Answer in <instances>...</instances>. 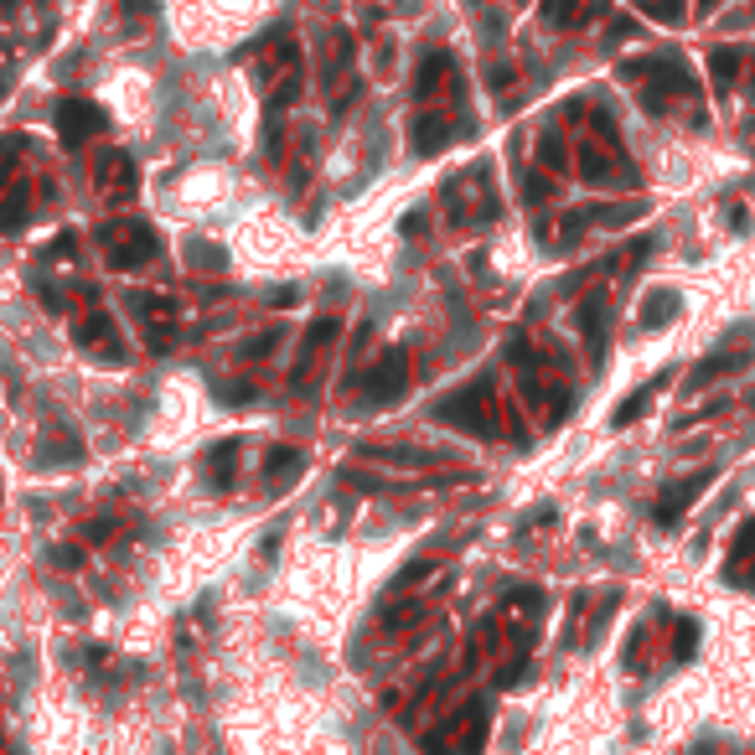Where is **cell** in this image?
I'll list each match as a JSON object with an SVG mask.
<instances>
[{
    "label": "cell",
    "instance_id": "6da1fadb",
    "mask_svg": "<svg viewBox=\"0 0 755 755\" xmlns=\"http://www.w3.org/2000/svg\"><path fill=\"white\" fill-rule=\"evenodd\" d=\"M99 238H104V259H109V269H140V264H150V259L161 254L156 228H145L140 218L109 223Z\"/></svg>",
    "mask_w": 755,
    "mask_h": 755
},
{
    "label": "cell",
    "instance_id": "7a4b0ae2",
    "mask_svg": "<svg viewBox=\"0 0 755 755\" xmlns=\"http://www.w3.org/2000/svg\"><path fill=\"white\" fill-rule=\"evenodd\" d=\"M435 419H445V425H461V430H476V435H497L492 425V388L476 383V388H461V394H450Z\"/></svg>",
    "mask_w": 755,
    "mask_h": 755
},
{
    "label": "cell",
    "instance_id": "3957f363",
    "mask_svg": "<svg viewBox=\"0 0 755 755\" xmlns=\"http://www.w3.org/2000/svg\"><path fill=\"white\" fill-rule=\"evenodd\" d=\"M404 388H409V357H404V352H388L378 368L368 373V383H362V399L383 409V404L404 399Z\"/></svg>",
    "mask_w": 755,
    "mask_h": 755
},
{
    "label": "cell",
    "instance_id": "277c9868",
    "mask_svg": "<svg viewBox=\"0 0 755 755\" xmlns=\"http://www.w3.org/2000/svg\"><path fill=\"white\" fill-rule=\"evenodd\" d=\"M714 466H704V471H693V476H683L678 481V487H668V492H662V502H657V523L662 528H673L678 518H683V512L693 507V497H704L709 487H714Z\"/></svg>",
    "mask_w": 755,
    "mask_h": 755
},
{
    "label": "cell",
    "instance_id": "5b68a950",
    "mask_svg": "<svg viewBox=\"0 0 755 755\" xmlns=\"http://www.w3.org/2000/svg\"><path fill=\"white\" fill-rule=\"evenodd\" d=\"M130 311L145 321V337H150V347H166L171 342V321H176V300L171 295H130Z\"/></svg>",
    "mask_w": 755,
    "mask_h": 755
},
{
    "label": "cell",
    "instance_id": "8992f818",
    "mask_svg": "<svg viewBox=\"0 0 755 755\" xmlns=\"http://www.w3.org/2000/svg\"><path fill=\"white\" fill-rule=\"evenodd\" d=\"M57 130H63V145H83L94 130H104V109L88 99H63L57 104Z\"/></svg>",
    "mask_w": 755,
    "mask_h": 755
},
{
    "label": "cell",
    "instance_id": "52a82bcc",
    "mask_svg": "<svg viewBox=\"0 0 755 755\" xmlns=\"http://www.w3.org/2000/svg\"><path fill=\"white\" fill-rule=\"evenodd\" d=\"M78 347H88V352H99L104 362H125V347H114L109 337H114V321L104 316V311H88L83 321H78Z\"/></svg>",
    "mask_w": 755,
    "mask_h": 755
},
{
    "label": "cell",
    "instance_id": "ba28073f",
    "mask_svg": "<svg viewBox=\"0 0 755 755\" xmlns=\"http://www.w3.org/2000/svg\"><path fill=\"white\" fill-rule=\"evenodd\" d=\"M626 78H652V83L668 88V94L693 99V78H688L683 63H662V57H647V63H626Z\"/></svg>",
    "mask_w": 755,
    "mask_h": 755
},
{
    "label": "cell",
    "instance_id": "9c48e42d",
    "mask_svg": "<svg viewBox=\"0 0 755 755\" xmlns=\"http://www.w3.org/2000/svg\"><path fill=\"white\" fill-rule=\"evenodd\" d=\"M99 192H104V197H135V166H130L125 150H109V156H104Z\"/></svg>",
    "mask_w": 755,
    "mask_h": 755
},
{
    "label": "cell",
    "instance_id": "30bf717a",
    "mask_svg": "<svg viewBox=\"0 0 755 755\" xmlns=\"http://www.w3.org/2000/svg\"><path fill=\"white\" fill-rule=\"evenodd\" d=\"M73 461H83V440L78 435H68V430H52L42 445H37V466H73Z\"/></svg>",
    "mask_w": 755,
    "mask_h": 755
},
{
    "label": "cell",
    "instance_id": "8fae6325",
    "mask_svg": "<svg viewBox=\"0 0 755 755\" xmlns=\"http://www.w3.org/2000/svg\"><path fill=\"white\" fill-rule=\"evenodd\" d=\"M300 471H306V456H300V450H290V445H280L275 456L264 461V481H269V492H285Z\"/></svg>",
    "mask_w": 755,
    "mask_h": 755
},
{
    "label": "cell",
    "instance_id": "7c38bea8",
    "mask_svg": "<svg viewBox=\"0 0 755 755\" xmlns=\"http://www.w3.org/2000/svg\"><path fill=\"white\" fill-rule=\"evenodd\" d=\"M450 140H456V130H450V119H440V114H430V119L414 125V150L419 156H440Z\"/></svg>",
    "mask_w": 755,
    "mask_h": 755
},
{
    "label": "cell",
    "instance_id": "4fadbf2b",
    "mask_svg": "<svg viewBox=\"0 0 755 755\" xmlns=\"http://www.w3.org/2000/svg\"><path fill=\"white\" fill-rule=\"evenodd\" d=\"M440 83H450V88H456V68H450V57H445V52H430L425 63H419V99L445 94Z\"/></svg>",
    "mask_w": 755,
    "mask_h": 755
},
{
    "label": "cell",
    "instance_id": "5bb4252c",
    "mask_svg": "<svg viewBox=\"0 0 755 755\" xmlns=\"http://www.w3.org/2000/svg\"><path fill=\"white\" fill-rule=\"evenodd\" d=\"M26 207H32V187L26 181H16V187L0 197V233H16L26 223Z\"/></svg>",
    "mask_w": 755,
    "mask_h": 755
},
{
    "label": "cell",
    "instance_id": "9a60e30c",
    "mask_svg": "<svg viewBox=\"0 0 755 755\" xmlns=\"http://www.w3.org/2000/svg\"><path fill=\"white\" fill-rule=\"evenodd\" d=\"M481 745H487V709H471L466 719H461V730H456V755H476Z\"/></svg>",
    "mask_w": 755,
    "mask_h": 755
},
{
    "label": "cell",
    "instance_id": "2e32d148",
    "mask_svg": "<svg viewBox=\"0 0 755 755\" xmlns=\"http://www.w3.org/2000/svg\"><path fill=\"white\" fill-rule=\"evenodd\" d=\"M233 456H238V440H223V445L207 450V481H213V487H228L233 481Z\"/></svg>",
    "mask_w": 755,
    "mask_h": 755
},
{
    "label": "cell",
    "instance_id": "e0dca14e",
    "mask_svg": "<svg viewBox=\"0 0 755 755\" xmlns=\"http://www.w3.org/2000/svg\"><path fill=\"white\" fill-rule=\"evenodd\" d=\"M673 316H678V295L657 290V295L647 300V311H642V326H647V331H657L662 321H673Z\"/></svg>",
    "mask_w": 755,
    "mask_h": 755
},
{
    "label": "cell",
    "instance_id": "ac0fdd59",
    "mask_svg": "<svg viewBox=\"0 0 755 755\" xmlns=\"http://www.w3.org/2000/svg\"><path fill=\"white\" fill-rule=\"evenodd\" d=\"M709 73H714V83H719V88H730V83H735V73H740V47H719V52L709 57Z\"/></svg>",
    "mask_w": 755,
    "mask_h": 755
},
{
    "label": "cell",
    "instance_id": "d6986e66",
    "mask_svg": "<svg viewBox=\"0 0 755 755\" xmlns=\"http://www.w3.org/2000/svg\"><path fill=\"white\" fill-rule=\"evenodd\" d=\"M657 388H662V378H652L647 388H637V394H626V399H621V409H616V419H611V425H631V419H637V414L647 409V399L657 394Z\"/></svg>",
    "mask_w": 755,
    "mask_h": 755
},
{
    "label": "cell",
    "instance_id": "ffe728a7",
    "mask_svg": "<svg viewBox=\"0 0 755 755\" xmlns=\"http://www.w3.org/2000/svg\"><path fill=\"white\" fill-rule=\"evenodd\" d=\"M543 21L569 26V21H575V0H543Z\"/></svg>",
    "mask_w": 755,
    "mask_h": 755
},
{
    "label": "cell",
    "instance_id": "44dd1931",
    "mask_svg": "<svg viewBox=\"0 0 755 755\" xmlns=\"http://www.w3.org/2000/svg\"><path fill=\"white\" fill-rule=\"evenodd\" d=\"M218 399L223 404H249L254 399V383H218Z\"/></svg>",
    "mask_w": 755,
    "mask_h": 755
},
{
    "label": "cell",
    "instance_id": "7402d4cb",
    "mask_svg": "<svg viewBox=\"0 0 755 755\" xmlns=\"http://www.w3.org/2000/svg\"><path fill=\"white\" fill-rule=\"evenodd\" d=\"M275 347H280V331H264V337H254V342L244 347V357H269Z\"/></svg>",
    "mask_w": 755,
    "mask_h": 755
},
{
    "label": "cell",
    "instance_id": "603a6c76",
    "mask_svg": "<svg viewBox=\"0 0 755 755\" xmlns=\"http://www.w3.org/2000/svg\"><path fill=\"white\" fill-rule=\"evenodd\" d=\"M647 11H652L657 21H678V16H683V0H647Z\"/></svg>",
    "mask_w": 755,
    "mask_h": 755
},
{
    "label": "cell",
    "instance_id": "cb8c5ba5",
    "mask_svg": "<svg viewBox=\"0 0 755 755\" xmlns=\"http://www.w3.org/2000/svg\"><path fill=\"white\" fill-rule=\"evenodd\" d=\"M745 554H755V523H745L735 538V559H745Z\"/></svg>",
    "mask_w": 755,
    "mask_h": 755
},
{
    "label": "cell",
    "instance_id": "d4e9b609",
    "mask_svg": "<svg viewBox=\"0 0 755 755\" xmlns=\"http://www.w3.org/2000/svg\"><path fill=\"white\" fill-rule=\"evenodd\" d=\"M78 559H83V554H78V549H52V564H63V569H73V564H78Z\"/></svg>",
    "mask_w": 755,
    "mask_h": 755
},
{
    "label": "cell",
    "instance_id": "484cf974",
    "mask_svg": "<svg viewBox=\"0 0 755 755\" xmlns=\"http://www.w3.org/2000/svg\"><path fill=\"white\" fill-rule=\"evenodd\" d=\"M0 11H11V0H0Z\"/></svg>",
    "mask_w": 755,
    "mask_h": 755
}]
</instances>
